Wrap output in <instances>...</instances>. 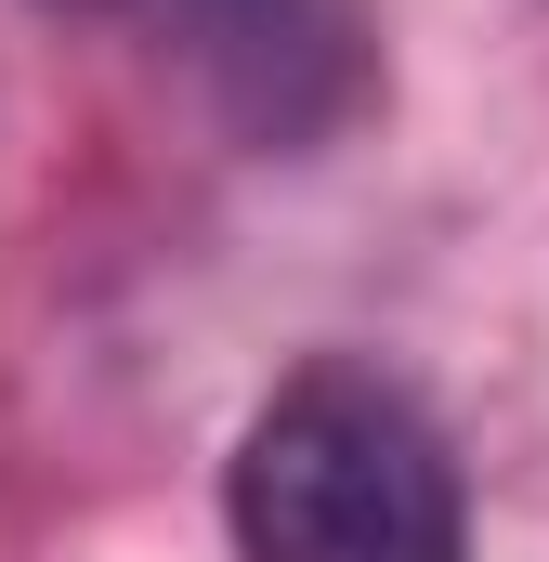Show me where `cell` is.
<instances>
[{"label": "cell", "mask_w": 549, "mask_h": 562, "mask_svg": "<svg viewBox=\"0 0 549 562\" xmlns=\"http://www.w3.org/2000/svg\"><path fill=\"white\" fill-rule=\"evenodd\" d=\"M223 524L236 562H471V497L432 406L354 353L262 393L223 471Z\"/></svg>", "instance_id": "cell-1"}, {"label": "cell", "mask_w": 549, "mask_h": 562, "mask_svg": "<svg viewBox=\"0 0 549 562\" xmlns=\"http://www.w3.org/2000/svg\"><path fill=\"white\" fill-rule=\"evenodd\" d=\"M79 13L183 53L223 92V119L262 144H314L367 105V13L354 0H79Z\"/></svg>", "instance_id": "cell-2"}]
</instances>
